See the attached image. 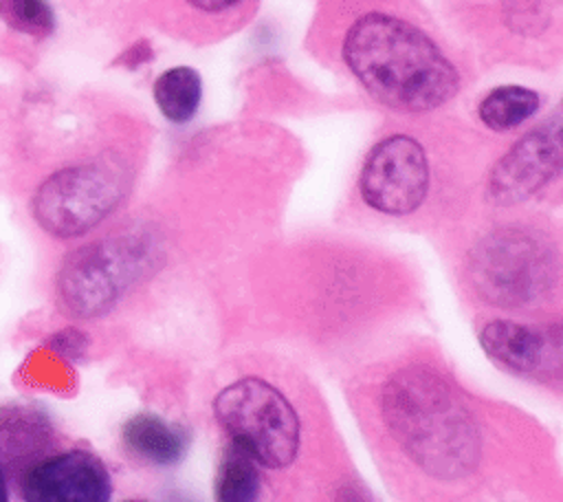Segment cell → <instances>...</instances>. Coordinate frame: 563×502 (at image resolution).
<instances>
[{"label":"cell","instance_id":"2e32d148","mask_svg":"<svg viewBox=\"0 0 563 502\" xmlns=\"http://www.w3.org/2000/svg\"><path fill=\"white\" fill-rule=\"evenodd\" d=\"M191 7L200 9V11H207V13H220V11H227L231 7H235L238 2L242 0H187Z\"/></svg>","mask_w":563,"mask_h":502},{"label":"cell","instance_id":"9a60e30c","mask_svg":"<svg viewBox=\"0 0 563 502\" xmlns=\"http://www.w3.org/2000/svg\"><path fill=\"white\" fill-rule=\"evenodd\" d=\"M2 22L31 37H48L55 31V13L46 0H0Z\"/></svg>","mask_w":563,"mask_h":502},{"label":"cell","instance_id":"8fae6325","mask_svg":"<svg viewBox=\"0 0 563 502\" xmlns=\"http://www.w3.org/2000/svg\"><path fill=\"white\" fill-rule=\"evenodd\" d=\"M123 445L136 458L154 465H174L187 449V434L156 414H136L121 429Z\"/></svg>","mask_w":563,"mask_h":502},{"label":"cell","instance_id":"3957f363","mask_svg":"<svg viewBox=\"0 0 563 502\" xmlns=\"http://www.w3.org/2000/svg\"><path fill=\"white\" fill-rule=\"evenodd\" d=\"M213 414L231 443L251 454L257 465L282 469L299 451V416L288 399L268 381L244 376L213 399Z\"/></svg>","mask_w":563,"mask_h":502},{"label":"cell","instance_id":"7c38bea8","mask_svg":"<svg viewBox=\"0 0 563 502\" xmlns=\"http://www.w3.org/2000/svg\"><path fill=\"white\" fill-rule=\"evenodd\" d=\"M202 99V79L189 66H176L158 75L154 81V101L158 110L174 123L189 121Z\"/></svg>","mask_w":563,"mask_h":502},{"label":"cell","instance_id":"5b68a950","mask_svg":"<svg viewBox=\"0 0 563 502\" xmlns=\"http://www.w3.org/2000/svg\"><path fill=\"white\" fill-rule=\"evenodd\" d=\"M123 167L90 161L51 174L33 196V218L55 238H77L97 227L123 200Z\"/></svg>","mask_w":563,"mask_h":502},{"label":"cell","instance_id":"6da1fadb","mask_svg":"<svg viewBox=\"0 0 563 502\" xmlns=\"http://www.w3.org/2000/svg\"><path fill=\"white\" fill-rule=\"evenodd\" d=\"M343 59L378 103L400 112L433 110L460 88L457 70L440 46L389 13L361 15L343 37Z\"/></svg>","mask_w":563,"mask_h":502},{"label":"cell","instance_id":"30bf717a","mask_svg":"<svg viewBox=\"0 0 563 502\" xmlns=\"http://www.w3.org/2000/svg\"><path fill=\"white\" fill-rule=\"evenodd\" d=\"M479 341L497 363L512 372L534 374L550 365L559 368L561 343L556 330L548 335L526 324L495 319L484 326Z\"/></svg>","mask_w":563,"mask_h":502},{"label":"cell","instance_id":"7a4b0ae2","mask_svg":"<svg viewBox=\"0 0 563 502\" xmlns=\"http://www.w3.org/2000/svg\"><path fill=\"white\" fill-rule=\"evenodd\" d=\"M405 449L424 469L457 473L475 458V427L451 390L427 374H402L385 401Z\"/></svg>","mask_w":563,"mask_h":502},{"label":"cell","instance_id":"e0dca14e","mask_svg":"<svg viewBox=\"0 0 563 502\" xmlns=\"http://www.w3.org/2000/svg\"><path fill=\"white\" fill-rule=\"evenodd\" d=\"M9 500V487H7V473H4V465L0 460V502Z\"/></svg>","mask_w":563,"mask_h":502},{"label":"cell","instance_id":"277c9868","mask_svg":"<svg viewBox=\"0 0 563 502\" xmlns=\"http://www.w3.org/2000/svg\"><path fill=\"white\" fill-rule=\"evenodd\" d=\"M143 236H119L75 249L59 266L57 297L75 317L108 313L147 264Z\"/></svg>","mask_w":563,"mask_h":502},{"label":"cell","instance_id":"52a82bcc","mask_svg":"<svg viewBox=\"0 0 563 502\" xmlns=\"http://www.w3.org/2000/svg\"><path fill=\"white\" fill-rule=\"evenodd\" d=\"M561 123L552 119L521 137L490 172V198L515 205L539 192L561 172Z\"/></svg>","mask_w":563,"mask_h":502},{"label":"cell","instance_id":"ba28073f","mask_svg":"<svg viewBox=\"0 0 563 502\" xmlns=\"http://www.w3.org/2000/svg\"><path fill=\"white\" fill-rule=\"evenodd\" d=\"M110 495L106 465L81 449L35 462L22 480V498L29 502H106Z\"/></svg>","mask_w":563,"mask_h":502},{"label":"cell","instance_id":"9c48e42d","mask_svg":"<svg viewBox=\"0 0 563 502\" xmlns=\"http://www.w3.org/2000/svg\"><path fill=\"white\" fill-rule=\"evenodd\" d=\"M548 262L539 242L519 231H508L482 244L473 262L477 280L486 286L488 299L515 304L530 299L534 286L543 280L541 264Z\"/></svg>","mask_w":563,"mask_h":502},{"label":"cell","instance_id":"5bb4252c","mask_svg":"<svg viewBox=\"0 0 563 502\" xmlns=\"http://www.w3.org/2000/svg\"><path fill=\"white\" fill-rule=\"evenodd\" d=\"M260 493V469L257 460L246 454L235 443L229 445L222 456L218 478H216V495L224 502H246L255 500Z\"/></svg>","mask_w":563,"mask_h":502},{"label":"cell","instance_id":"4fadbf2b","mask_svg":"<svg viewBox=\"0 0 563 502\" xmlns=\"http://www.w3.org/2000/svg\"><path fill=\"white\" fill-rule=\"evenodd\" d=\"M539 108V95L523 86H499L479 103V119L497 130H512L530 119Z\"/></svg>","mask_w":563,"mask_h":502},{"label":"cell","instance_id":"8992f818","mask_svg":"<svg viewBox=\"0 0 563 502\" xmlns=\"http://www.w3.org/2000/svg\"><path fill=\"white\" fill-rule=\"evenodd\" d=\"M358 187L372 209L389 216L411 214L429 189V163L422 145L407 134L378 141L363 163Z\"/></svg>","mask_w":563,"mask_h":502}]
</instances>
